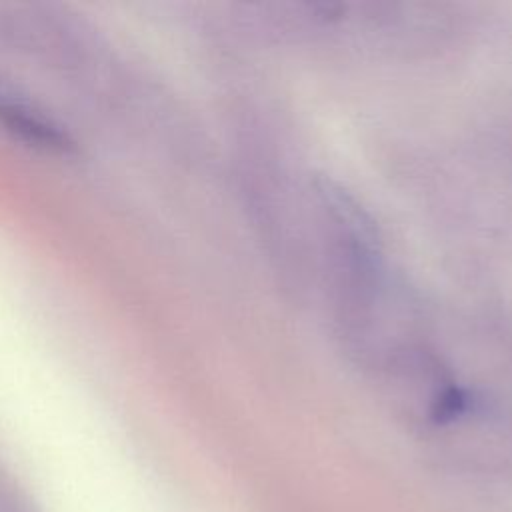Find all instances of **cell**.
<instances>
[{"instance_id": "obj_1", "label": "cell", "mask_w": 512, "mask_h": 512, "mask_svg": "<svg viewBox=\"0 0 512 512\" xmlns=\"http://www.w3.org/2000/svg\"><path fill=\"white\" fill-rule=\"evenodd\" d=\"M0 122H4L20 138L44 150L70 152L74 148V140L64 130L44 120L24 104L2 98V94H0Z\"/></svg>"}]
</instances>
